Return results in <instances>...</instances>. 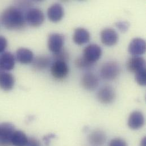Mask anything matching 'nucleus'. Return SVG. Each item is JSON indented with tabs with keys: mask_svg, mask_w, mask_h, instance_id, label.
Masks as SVG:
<instances>
[{
	"mask_svg": "<svg viewBox=\"0 0 146 146\" xmlns=\"http://www.w3.org/2000/svg\"><path fill=\"white\" fill-rule=\"evenodd\" d=\"M54 59L55 60V61H62L66 63L69 59L68 53L67 52V51H66L63 48L59 52L56 54H54Z\"/></svg>",
	"mask_w": 146,
	"mask_h": 146,
	"instance_id": "nucleus-24",
	"label": "nucleus"
},
{
	"mask_svg": "<svg viewBox=\"0 0 146 146\" xmlns=\"http://www.w3.org/2000/svg\"><path fill=\"white\" fill-rule=\"evenodd\" d=\"M29 138L22 131L15 130L11 138V145L13 146H26Z\"/></svg>",
	"mask_w": 146,
	"mask_h": 146,
	"instance_id": "nucleus-20",
	"label": "nucleus"
},
{
	"mask_svg": "<svg viewBox=\"0 0 146 146\" xmlns=\"http://www.w3.org/2000/svg\"><path fill=\"white\" fill-rule=\"evenodd\" d=\"M7 46V41L6 39L3 36H0V53L3 52Z\"/></svg>",
	"mask_w": 146,
	"mask_h": 146,
	"instance_id": "nucleus-27",
	"label": "nucleus"
},
{
	"mask_svg": "<svg viewBox=\"0 0 146 146\" xmlns=\"http://www.w3.org/2000/svg\"><path fill=\"white\" fill-rule=\"evenodd\" d=\"M33 68L37 71H41L48 67L50 64V59L48 56H38L33 60Z\"/></svg>",
	"mask_w": 146,
	"mask_h": 146,
	"instance_id": "nucleus-21",
	"label": "nucleus"
},
{
	"mask_svg": "<svg viewBox=\"0 0 146 146\" xmlns=\"http://www.w3.org/2000/svg\"><path fill=\"white\" fill-rule=\"evenodd\" d=\"M15 66V58L9 52L3 53L0 56V69L4 71H11Z\"/></svg>",
	"mask_w": 146,
	"mask_h": 146,
	"instance_id": "nucleus-15",
	"label": "nucleus"
},
{
	"mask_svg": "<svg viewBox=\"0 0 146 146\" xmlns=\"http://www.w3.org/2000/svg\"><path fill=\"white\" fill-rule=\"evenodd\" d=\"M127 70L133 73L146 68V61L140 56H133L129 59L127 63Z\"/></svg>",
	"mask_w": 146,
	"mask_h": 146,
	"instance_id": "nucleus-14",
	"label": "nucleus"
},
{
	"mask_svg": "<svg viewBox=\"0 0 146 146\" xmlns=\"http://www.w3.org/2000/svg\"><path fill=\"white\" fill-rule=\"evenodd\" d=\"M64 39L62 35L53 33L49 35L48 39V47L52 53L56 54L60 51L63 47Z\"/></svg>",
	"mask_w": 146,
	"mask_h": 146,
	"instance_id": "nucleus-8",
	"label": "nucleus"
},
{
	"mask_svg": "<svg viewBox=\"0 0 146 146\" xmlns=\"http://www.w3.org/2000/svg\"><path fill=\"white\" fill-rule=\"evenodd\" d=\"M101 40L104 44L112 46L118 42V35L114 29L106 28L101 33Z\"/></svg>",
	"mask_w": 146,
	"mask_h": 146,
	"instance_id": "nucleus-10",
	"label": "nucleus"
},
{
	"mask_svg": "<svg viewBox=\"0 0 146 146\" xmlns=\"http://www.w3.org/2000/svg\"><path fill=\"white\" fill-rule=\"evenodd\" d=\"M117 27L122 32L125 33L128 30L129 27V23L125 21H120L115 24Z\"/></svg>",
	"mask_w": 146,
	"mask_h": 146,
	"instance_id": "nucleus-26",
	"label": "nucleus"
},
{
	"mask_svg": "<svg viewBox=\"0 0 146 146\" xmlns=\"http://www.w3.org/2000/svg\"><path fill=\"white\" fill-rule=\"evenodd\" d=\"M26 146H40V143L37 139L35 138H29Z\"/></svg>",
	"mask_w": 146,
	"mask_h": 146,
	"instance_id": "nucleus-28",
	"label": "nucleus"
},
{
	"mask_svg": "<svg viewBox=\"0 0 146 146\" xmlns=\"http://www.w3.org/2000/svg\"><path fill=\"white\" fill-rule=\"evenodd\" d=\"M15 84L14 77L11 73L1 72L0 73V88L5 91L11 90Z\"/></svg>",
	"mask_w": 146,
	"mask_h": 146,
	"instance_id": "nucleus-19",
	"label": "nucleus"
},
{
	"mask_svg": "<svg viewBox=\"0 0 146 146\" xmlns=\"http://www.w3.org/2000/svg\"><path fill=\"white\" fill-rule=\"evenodd\" d=\"M120 72L119 64L113 61L105 63L101 68L100 73L103 79L106 80H113L115 79Z\"/></svg>",
	"mask_w": 146,
	"mask_h": 146,
	"instance_id": "nucleus-2",
	"label": "nucleus"
},
{
	"mask_svg": "<svg viewBox=\"0 0 146 146\" xmlns=\"http://www.w3.org/2000/svg\"><path fill=\"white\" fill-rule=\"evenodd\" d=\"M26 23L34 27L42 25L44 21V15L42 10L36 8L29 9L25 14Z\"/></svg>",
	"mask_w": 146,
	"mask_h": 146,
	"instance_id": "nucleus-4",
	"label": "nucleus"
},
{
	"mask_svg": "<svg viewBox=\"0 0 146 146\" xmlns=\"http://www.w3.org/2000/svg\"><path fill=\"white\" fill-rule=\"evenodd\" d=\"M52 76L57 80H63L69 73V67L66 62L55 61L51 67Z\"/></svg>",
	"mask_w": 146,
	"mask_h": 146,
	"instance_id": "nucleus-5",
	"label": "nucleus"
},
{
	"mask_svg": "<svg viewBox=\"0 0 146 146\" xmlns=\"http://www.w3.org/2000/svg\"><path fill=\"white\" fill-rule=\"evenodd\" d=\"M135 79L139 85L145 86L146 84V68L135 73Z\"/></svg>",
	"mask_w": 146,
	"mask_h": 146,
	"instance_id": "nucleus-23",
	"label": "nucleus"
},
{
	"mask_svg": "<svg viewBox=\"0 0 146 146\" xmlns=\"http://www.w3.org/2000/svg\"><path fill=\"white\" fill-rule=\"evenodd\" d=\"M102 55L101 47L95 44L87 46L84 50L83 56L89 62L94 64L98 61Z\"/></svg>",
	"mask_w": 146,
	"mask_h": 146,
	"instance_id": "nucleus-6",
	"label": "nucleus"
},
{
	"mask_svg": "<svg viewBox=\"0 0 146 146\" xmlns=\"http://www.w3.org/2000/svg\"><path fill=\"white\" fill-rule=\"evenodd\" d=\"M15 131L14 126L10 123L0 125V146H11V138Z\"/></svg>",
	"mask_w": 146,
	"mask_h": 146,
	"instance_id": "nucleus-3",
	"label": "nucleus"
},
{
	"mask_svg": "<svg viewBox=\"0 0 146 146\" xmlns=\"http://www.w3.org/2000/svg\"><path fill=\"white\" fill-rule=\"evenodd\" d=\"M90 38L89 33L84 28H77L74 31L73 42L77 45H82L89 42Z\"/></svg>",
	"mask_w": 146,
	"mask_h": 146,
	"instance_id": "nucleus-16",
	"label": "nucleus"
},
{
	"mask_svg": "<svg viewBox=\"0 0 146 146\" xmlns=\"http://www.w3.org/2000/svg\"><path fill=\"white\" fill-rule=\"evenodd\" d=\"M115 91L113 88L110 86H105L101 88L97 93V99L101 104H110L115 98Z\"/></svg>",
	"mask_w": 146,
	"mask_h": 146,
	"instance_id": "nucleus-7",
	"label": "nucleus"
},
{
	"mask_svg": "<svg viewBox=\"0 0 146 146\" xmlns=\"http://www.w3.org/2000/svg\"><path fill=\"white\" fill-rule=\"evenodd\" d=\"M146 49L145 40L140 38H135L131 41L128 50L133 56H139L145 53Z\"/></svg>",
	"mask_w": 146,
	"mask_h": 146,
	"instance_id": "nucleus-9",
	"label": "nucleus"
},
{
	"mask_svg": "<svg viewBox=\"0 0 146 146\" xmlns=\"http://www.w3.org/2000/svg\"><path fill=\"white\" fill-rule=\"evenodd\" d=\"M0 20L2 25L10 30H18L26 26L25 15L22 11L15 6H10L2 13Z\"/></svg>",
	"mask_w": 146,
	"mask_h": 146,
	"instance_id": "nucleus-1",
	"label": "nucleus"
},
{
	"mask_svg": "<svg viewBox=\"0 0 146 146\" xmlns=\"http://www.w3.org/2000/svg\"><path fill=\"white\" fill-rule=\"evenodd\" d=\"M55 135L54 134H50V135H48L46 137H45L44 138H43V141L44 142H45V143L47 145H48L49 143H50V141L51 140V139L54 138Z\"/></svg>",
	"mask_w": 146,
	"mask_h": 146,
	"instance_id": "nucleus-29",
	"label": "nucleus"
},
{
	"mask_svg": "<svg viewBox=\"0 0 146 146\" xmlns=\"http://www.w3.org/2000/svg\"><path fill=\"white\" fill-rule=\"evenodd\" d=\"M81 84L84 89L87 90H94L98 86L99 81L95 74L89 72L82 76Z\"/></svg>",
	"mask_w": 146,
	"mask_h": 146,
	"instance_id": "nucleus-12",
	"label": "nucleus"
},
{
	"mask_svg": "<svg viewBox=\"0 0 146 146\" xmlns=\"http://www.w3.org/2000/svg\"><path fill=\"white\" fill-rule=\"evenodd\" d=\"M141 146H146V138L145 137L142 139L141 142Z\"/></svg>",
	"mask_w": 146,
	"mask_h": 146,
	"instance_id": "nucleus-30",
	"label": "nucleus"
},
{
	"mask_svg": "<svg viewBox=\"0 0 146 146\" xmlns=\"http://www.w3.org/2000/svg\"><path fill=\"white\" fill-rule=\"evenodd\" d=\"M107 139L104 131L101 130H96L89 135V142L93 146H102Z\"/></svg>",
	"mask_w": 146,
	"mask_h": 146,
	"instance_id": "nucleus-17",
	"label": "nucleus"
},
{
	"mask_svg": "<svg viewBox=\"0 0 146 146\" xmlns=\"http://www.w3.org/2000/svg\"><path fill=\"white\" fill-rule=\"evenodd\" d=\"M75 66L77 68L85 70L92 67L94 64L88 62L83 56L77 58L75 60Z\"/></svg>",
	"mask_w": 146,
	"mask_h": 146,
	"instance_id": "nucleus-22",
	"label": "nucleus"
},
{
	"mask_svg": "<svg viewBox=\"0 0 146 146\" xmlns=\"http://www.w3.org/2000/svg\"><path fill=\"white\" fill-rule=\"evenodd\" d=\"M16 58L20 63L27 64L33 62L34 60V54L29 49L20 48L17 51Z\"/></svg>",
	"mask_w": 146,
	"mask_h": 146,
	"instance_id": "nucleus-18",
	"label": "nucleus"
},
{
	"mask_svg": "<svg viewBox=\"0 0 146 146\" xmlns=\"http://www.w3.org/2000/svg\"><path fill=\"white\" fill-rule=\"evenodd\" d=\"M64 9L59 3L52 5L47 10L48 17L53 22H58L61 21L64 17Z\"/></svg>",
	"mask_w": 146,
	"mask_h": 146,
	"instance_id": "nucleus-13",
	"label": "nucleus"
},
{
	"mask_svg": "<svg viewBox=\"0 0 146 146\" xmlns=\"http://www.w3.org/2000/svg\"><path fill=\"white\" fill-rule=\"evenodd\" d=\"M109 146H128L125 140L121 138H115L110 141Z\"/></svg>",
	"mask_w": 146,
	"mask_h": 146,
	"instance_id": "nucleus-25",
	"label": "nucleus"
},
{
	"mask_svg": "<svg viewBox=\"0 0 146 146\" xmlns=\"http://www.w3.org/2000/svg\"><path fill=\"white\" fill-rule=\"evenodd\" d=\"M145 123V118L139 111H134L129 115L128 119V126L130 129L134 130L140 129Z\"/></svg>",
	"mask_w": 146,
	"mask_h": 146,
	"instance_id": "nucleus-11",
	"label": "nucleus"
}]
</instances>
